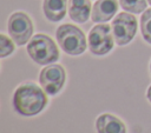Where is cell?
Here are the masks:
<instances>
[{"label":"cell","instance_id":"obj_1","mask_svg":"<svg viewBox=\"0 0 151 133\" xmlns=\"http://www.w3.org/2000/svg\"><path fill=\"white\" fill-rule=\"evenodd\" d=\"M46 104V92L34 82H24L13 94V107L24 117H32L40 113Z\"/></svg>","mask_w":151,"mask_h":133},{"label":"cell","instance_id":"obj_2","mask_svg":"<svg viewBox=\"0 0 151 133\" xmlns=\"http://www.w3.org/2000/svg\"><path fill=\"white\" fill-rule=\"evenodd\" d=\"M27 53L38 65H48L59 59V49L55 42L46 34H35L27 45Z\"/></svg>","mask_w":151,"mask_h":133},{"label":"cell","instance_id":"obj_3","mask_svg":"<svg viewBox=\"0 0 151 133\" xmlns=\"http://www.w3.org/2000/svg\"><path fill=\"white\" fill-rule=\"evenodd\" d=\"M57 41L61 49L70 55H79L86 49V39L83 31L72 25L64 24L55 32Z\"/></svg>","mask_w":151,"mask_h":133},{"label":"cell","instance_id":"obj_4","mask_svg":"<svg viewBox=\"0 0 151 133\" xmlns=\"http://www.w3.org/2000/svg\"><path fill=\"white\" fill-rule=\"evenodd\" d=\"M112 28L107 24L96 25L88 33V48L94 55L107 54L113 47Z\"/></svg>","mask_w":151,"mask_h":133},{"label":"cell","instance_id":"obj_5","mask_svg":"<svg viewBox=\"0 0 151 133\" xmlns=\"http://www.w3.org/2000/svg\"><path fill=\"white\" fill-rule=\"evenodd\" d=\"M113 38L117 45L123 46L129 44L136 35L137 32V19L130 14L122 12L114 16L111 24Z\"/></svg>","mask_w":151,"mask_h":133},{"label":"cell","instance_id":"obj_6","mask_svg":"<svg viewBox=\"0 0 151 133\" xmlns=\"http://www.w3.org/2000/svg\"><path fill=\"white\" fill-rule=\"evenodd\" d=\"M7 28L13 41L19 46L25 45L33 33V24L29 16L24 12L13 13L8 19Z\"/></svg>","mask_w":151,"mask_h":133},{"label":"cell","instance_id":"obj_7","mask_svg":"<svg viewBox=\"0 0 151 133\" xmlns=\"http://www.w3.org/2000/svg\"><path fill=\"white\" fill-rule=\"evenodd\" d=\"M65 78L66 74L64 67L58 64H51L41 69L39 81L42 89L47 94L54 95L63 88Z\"/></svg>","mask_w":151,"mask_h":133},{"label":"cell","instance_id":"obj_8","mask_svg":"<svg viewBox=\"0 0 151 133\" xmlns=\"http://www.w3.org/2000/svg\"><path fill=\"white\" fill-rule=\"evenodd\" d=\"M118 9L117 0H97L92 7V21L93 22H106L113 18Z\"/></svg>","mask_w":151,"mask_h":133},{"label":"cell","instance_id":"obj_9","mask_svg":"<svg viewBox=\"0 0 151 133\" xmlns=\"http://www.w3.org/2000/svg\"><path fill=\"white\" fill-rule=\"evenodd\" d=\"M96 127L98 133H126L124 122L112 114H101L97 118Z\"/></svg>","mask_w":151,"mask_h":133},{"label":"cell","instance_id":"obj_10","mask_svg":"<svg viewBox=\"0 0 151 133\" xmlns=\"http://www.w3.org/2000/svg\"><path fill=\"white\" fill-rule=\"evenodd\" d=\"M90 13V0H68V15L73 21L78 24H84L87 21Z\"/></svg>","mask_w":151,"mask_h":133},{"label":"cell","instance_id":"obj_11","mask_svg":"<svg viewBox=\"0 0 151 133\" xmlns=\"http://www.w3.org/2000/svg\"><path fill=\"white\" fill-rule=\"evenodd\" d=\"M67 8V0H44L42 4L45 16L53 22L64 19Z\"/></svg>","mask_w":151,"mask_h":133},{"label":"cell","instance_id":"obj_12","mask_svg":"<svg viewBox=\"0 0 151 133\" xmlns=\"http://www.w3.org/2000/svg\"><path fill=\"white\" fill-rule=\"evenodd\" d=\"M140 31L144 40L151 44V8L145 9L140 18Z\"/></svg>","mask_w":151,"mask_h":133},{"label":"cell","instance_id":"obj_13","mask_svg":"<svg viewBox=\"0 0 151 133\" xmlns=\"http://www.w3.org/2000/svg\"><path fill=\"white\" fill-rule=\"evenodd\" d=\"M119 4L123 9L134 14H139L146 9V0H119Z\"/></svg>","mask_w":151,"mask_h":133},{"label":"cell","instance_id":"obj_14","mask_svg":"<svg viewBox=\"0 0 151 133\" xmlns=\"http://www.w3.org/2000/svg\"><path fill=\"white\" fill-rule=\"evenodd\" d=\"M14 51V45L5 34H0V56L5 58L12 54Z\"/></svg>","mask_w":151,"mask_h":133},{"label":"cell","instance_id":"obj_15","mask_svg":"<svg viewBox=\"0 0 151 133\" xmlns=\"http://www.w3.org/2000/svg\"><path fill=\"white\" fill-rule=\"evenodd\" d=\"M146 97H147V99H149V101L151 102V86L147 88V93H146Z\"/></svg>","mask_w":151,"mask_h":133},{"label":"cell","instance_id":"obj_16","mask_svg":"<svg viewBox=\"0 0 151 133\" xmlns=\"http://www.w3.org/2000/svg\"><path fill=\"white\" fill-rule=\"evenodd\" d=\"M147 2H149V4H150V5H151V0H147Z\"/></svg>","mask_w":151,"mask_h":133},{"label":"cell","instance_id":"obj_17","mask_svg":"<svg viewBox=\"0 0 151 133\" xmlns=\"http://www.w3.org/2000/svg\"><path fill=\"white\" fill-rule=\"evenodd\" d=\"M150 71H151V64H150Z\"/></svg>","mask_w":151,"mask_h":133}]
</instances>
